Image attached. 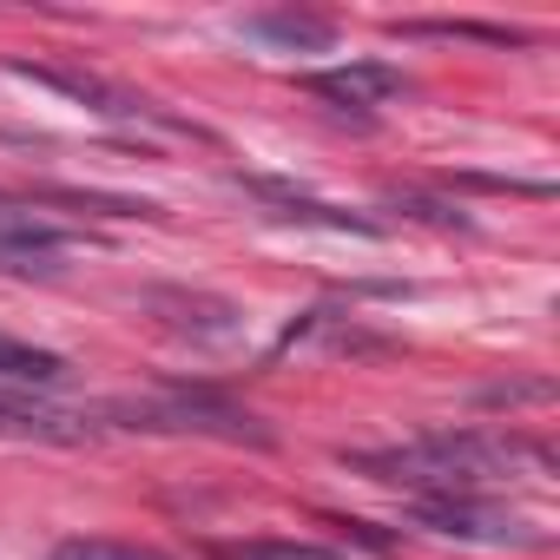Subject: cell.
<instances>
[{
	"label": "cell",
	"instance_id": "6da1fadb",
	"mask_svg": "<svg viewBox=\"0 0 560 560\" xmlns=\"http://www.w3.org/2000/svg\"><path fill=\"white\" fill-rule=\"evenodd\" d=\"M547 462V455H534L527 442H501V435H455V429H442V435H422V442H402V448H370V455H350V468H363V475H376V481H396V488H422L429 501H442V494H475V488H488V481H501L514 462Z\"/></svg>",
	"mask_w": 560,
	"mask_h": 560
},
{
	"label": "cell",
	"instance_id": "7a4b0ae2",
	"mask_svg": "<svg viewBox=\"0 0 560 560\" xmlns=\"http://www.w3.org/2000/svg\"><path fill=\"white\" fill-rule=\"evenodd\" d=\"M304 86H311L317 100H330V106H350V113H376V106H389V100H402V93H409L402 67H389V60L324 67V73H304Z\"/></svg>",
	"mask_w": 560,
	"mask_h": 560
},
{
	"label": "cell",
	"instance_id": "3957f363",
	"mask_svg": "<svg viewBox=\"0 0 560 560\" xmlns=\"http://www.w3.org/2000/svg\"><path fill=\"white\" fill-rule=\"evenodd\" d=\"M14 73L34 80V86H54V93L80 100V106L100 113V119H145V113H152L145 100H132V93H119V86H106V80H93V73H73V67H27V60H14Z\"/></svg>",
	"mask_w": 560,
	"mask_h": 560
},
{
	"label": "cell",
	"instance_id": "277c9868",
	"mask_svg": "<svg viewBox=\"0 0 560 560\" xmlns=\"http://www.w3.org/2000/svg\"><path fill=\"white\" fill-rule=\"evenodd\" d=\"M422 527H435V534H455V540H534V534H521V521H508V514H488V508H475V501H462V494H442V501H422V514H416Z\"/></svg>",
	"mask_w": 560,
	"mask_h": 560
},
{
	"label": "cell",
	"instance_id": "5b68a950",
	"mask_svg": "<svg viewBox=\"0 0 560 560\" xmlns=\"http://www.w3.org/2000/svg\"><path fill=\"white\" fill-rule=\"evenodd\" d=\"M0 435H14V442H86L93 422L73 416V409L27 402V396H0Z\"/></svg>",
	"mask_w": 560,
	"mask_h": 560
},
{
	"label": "cell",
	"instance_id": "8992f818",
	"mask_svg": "<svg viewBox=\"0 0 560 560\" xmlns=\"http://www.w3.org/2000/svg\"><path fill=\"white\" fill-rule=\"evenodd\" d=\"M0 383H21V389H54L67 383V357L40 350V343H21L0 330Z\"/></svg>",
	"mask_w": 560,
	"mask_h": 560
},
{
	"label": "cell",
	"instance_id": "52a82bcc",
	"mask_svg": "<svg viewBox=\"0 0 560 560\" xmlns=\"http://www.w3.org/2000/svg\"><path fill=\"white\" fill-rule=\"evenodd\" d=\"M244 34L277 47H311V54L330 47V21H311V14H264V21H244Z\"/></svg>",
	"mask_w": 560,
	"mask_h": 560
},
{
	"label": "cell",
	"instance_id": "ba28073f",
	"mask_svg": "<svg viewBox=\"0 0 560 560\" xmlns=\"http://www.w3.org/2000/svg\"><path fill=\"white\" fill-rule=\"evenodd\" d=\"M257 191L284 205L277 218H304V224H324V231H357V237H376V231H383L376 218H357V211H330V205H311V198H291V191H270V185H257Z\"/></svg>",
	"mask_w": 560,
	"mask_h": 560
},
{
	"label": "cell",
	"instance_id": "9c48e42d",
	"mask_svg": "<svg viewBox=\"0 0 560 560\" xmlns=\"http://www.w3.org/2000/svg\"><path fill=\"white\" fill-rule=\"evenodd\" d=\"M211 560H343V553L317 540H237V547H211Z\"/></svg>",
	"mask_w": 560,
	"mask_h": 560
},
{
	"label": "cell",
	"instance_id": "30bf717a",
	"mask_svg": "<svg viewBox=\"0 0 560 560\" xmlns=\"http://www.w3.org/2000/svg\"><path fill=\"white\" fill-rule=\"evenodd\" d=\"M54 560H165V553H152V547H132V540H60L54 547Z\"/></svg>",
	"mask_w": 560,
	"mask_h": 560
}]
</instances>
